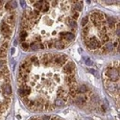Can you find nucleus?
I'll use <instances>...</instances> for the list:
<instances>
[{
	"label": "nucleus",
	"instance_id": "32",
	"mask_svg": "<svg viewBox=\"0 0 120 120\" xmlns=\"http://www.w3.org/2000/svg\"><path fill=\"white\" fill-rule=\"evenodd\" d=\"M22 48H23L24 50H28V48H29V44L23 42V43H22Z\"/></svg>",
	"mask_w": 120,
	"mask_h": 120
},
{
	"label": "nucleus",
	"instance_id": "41",
	"mask_svg": "<svg viewBox=\"0 0 120 120\" xmlns=\"http://www.w3.org/2000/svg\"><path fill=\"white\" fill-rule=\"evenodd\" d=\"M3 7V4H2V1H0V9Z\"/></svg>",
	"mask_w": 120,
	"mask_h": 120
},
{
	"label": "nucleus",
	"instance_id": "17",
	"mask_svg": "<svg viewBox=\"0 0 120 120\" xmlns=\"http://www.w3.org/2000/svg\"><path fill=\"white\" fill-rule=\"evenodd\" d=\"M49 8H50V4L48 1H42V5H41V10L43 13H46L49 11Z\"/></svg>",
	"mask_w": 120,
	"mask_h": 120
},
{
	"label": "nucleus",
	"instance_id": "29",
	"mask_svg": "<svg viewBox=\"0 0 120 120\" xmlns=\"http://www.w3.org/2000/svg\"><path fill=\"white\" fill-rule=\"evenodd\" d=\"M83 32H84V35L85 36H86L87 34H88V32H89V28L88 27H84V30H83Z\"/></svg>",
	"mask_w": 120,
	"mask_h": 120
},
{
	"label": "nucleus",
	"instance_id": "40",
	"mask_svg": "<svg viewBox=\"0 0 120 120\" xmlns=\"http://www.w3.org/2000/svg\"><path fill=\"white\" fill-rule=\"evenodd\" d=\"M20 3H21V5H22V7H25V3H24V1H20Z\"/></svg>",
	"mask_w": 120,
	"mask_h": 120
},
{
	"label": "nucleus",
	"instance_id": "25",
	"mask_svg": "<svg viewBox=\"0 0 120 120\" xmlns=\"http://www.w3.org/2000/svg\"><path fill=\"white\" fill-rule=\"evenodd\" d=\"M88 21H89V18H88V16H85V17L83 18V20H82V25H83L84 27H86V26L87 25Z\"/></svg>",
	"mask_w": 120,
	"mask_h": 120
},
{
	"label": "nucleus",
	"instance_id": "21",
	"mask_svg": "<svg viewBox=\"0 0 120 120\" xmlns=\"http://www.w3.org/2000/svg\"><path fill=\"white\" fill-rule=\"evenodd\" d=\"M107 22H108V25H109V28H113L115 26V21H114V19L112 17H108Z\"/></svg>",
	"mask_w": 120,
	"mask_h": 120
},
{
	"label": "nucleus",
	"instance_id": "9",
	"mask_svg": "<svg viewBox=\"0 0 120 120\" xmlns=\"http://www.w3.org/2000/svg\"><path fill=\"white\" fill-rule=\"evenodd\" d=\"M1 32L5 36H9L10 34H11V28H10V26L7 23L2 22V24H1Z\"/></svg>",
	"mask_w": 120,
	"mask_h": 120
},
{
	"label": "nucleus",
	"instance_id": "23",
	"mask_svg": "<svg viewBox=\"0 0 120 120\" xmlns=\"http://www.w3.org/2000/svg\"><path fill=\"white\" fill-rule=\"evenodd\" d=\"M74 2H75V6H74V9L76 10L77 12L81 11V10H82V3H79L78 1H74Z\"/></svg>",
	"mask_w": 120,
	"mask_h": 120
},
{
	"label": "nucleus",
	"instance_id": "7",
	"mask_svg": "<svg viewBox=\"0 0 120 120\" xmlns=\"http://www.w3.org/2000/svg\"><path fill=\"white\" fill-rule=\"evenodd\" d=\"M61 41H71L74 39V34L71 32H66V33H61Z\"/></svg>",
	"mask_w": 120,
	"mask_h": 120
},
{
	"label": "nucleus",
	"instance_id": "28",
	"mask_svg": "<svg viewBox=\"0 0 120 120\" xmlns=\"http://www.w3.org/2000/svg\"><path fill=\"white\" fill-rule=\"evenodd\" d=\"M72 19L73 20H75V19H77L78 17H79V13L78 12H73V14H72Z\"/></svg>",
	"mask_w": 120,
	"mask_h": 120
},
{
	"label": "nucleus",
	"instance_id": "3",
	"mask_svg": "<svg viewBox=\"0 0 120 120\" xmlns=\"http://www.w3.org/2000/svg\"><path fill=\"white\" fill-rule=\"evenodd\" d=\"M67 57L65 55H55L53 56V63L58 64V66H64L67 62Z\"/></svg>",
	"mask_w": 120,
	"mask_h": 120
},
{
	"label": "nucleus",
	"instance_id": "8",
	"mask_svg": "<svg viewBox=\"0 0 120 120\" xmlns=\"http://www.w3.org/2000/svg\"><path fill=\"white\" fill-rule=\"evenodd\" d=\"M75 100H76V102H77L79 105L82 106V105H84V104L86 103L87 97H86V94H79V95H77V96L75 97Z\"/></svg>",
	"mask_w": 120,
	"mask_h": 120
},
{
	"label": "nucleus",
	"instance_id": "39",
	"mask_svg": "<svg viewBox=\"0 0 120 120\" xmlns=\"http://www.w3.org/2000/svg\"><path fill=\"white\" fill-rule=\"evenodd\" d=\"M51 5H52V6H56V5H57V1H52Z\"/></svg>",
	"mask_w": 120,
	"mask_h": 120
},
{
	"label": "nucleus",
	"instance_id": "15",
	"mask_svg": "<svg viewBox=\"0 0 120 120\" xmlns=\"http://www.w3.org/2000/svg\"><path fill=\"white\" fill-rule=\"evenodd\" d=\"M77 90H78V93L80 92V94H85V93L87 92L88 87H87L86 86H85V85H82V86H80L77 88Z\"/></svg>",
	"mask_w": 120,
	"mask_h": 120
},
{
	"label": "nucleus",
	"instance_id": "13",
	"mask_svg": "<svg viewBox=\"0 0 120 120\" xmlns=\"http://www.w3.org/2000/svg\"><path fill=\"white\" fill-rule=\"evenodd\" d=\"M30 59V62H31L32 65H35V66H39V64H41V62L38 61V59L37 56H32Z\"/></svg>",
	"mask_w": 120,
	"mask_h": 120
},
{
	"label": "nucleus",
	"instance_id": "6",
	"mask_svg": "<svg viewBox=\"0 0 120 120\" xmlns=\"http://www.w3.org/2000/svg\"><path fill=\"white\" fill-rule=\"evenodd\" d=\"M51 63H53V55L52 54H45L42 56L41 58V64L44 66H47L48 64H50Z\"/></svg>",
	"mask_w": 120,
	"mask_h": 120
},
{
	"label": "nucleus",
	"instance_id": "35",
	"mask_svg": "<svg viewBox=\"0 0 120 120\" xmlns=\"http://www.w3.org/2000/svg\"><path fill=\"white\" fill-rule=\"evenodd\" d=\"M5 64H6L5 61H3V60H0V68H1V67H4Z\"/></svg>",
	"mask_w": 120,
	"mask_h": 120
},
{
	"label": "nucleus",
	"instance_id": "10",
	"mask_svg": "<svg viewBox=\"0 0 120 120\" xmlns=\"http://www.w3.org/2000/svg\"><path fill=\"white\" fill-rule=\"evenodd\" d=\"M64 82L68 85H73V84H76V80H75V77L74 75H66L65 78H64Z\"/></svg>",
	"mask_w": 120,
	"mask_h": 120
},
{
	"label": "nucleus",
	"instance_id": "36",
	"mask_svg": "<svg viewBox=\"0 0 120 120\" xmlns=\"http://www.w3.org/2000/svg\"><path fill=\"white\" fill-rule=\"evenodd\" d=\"M60 118L58 116H52V117H50V120H59Z\"/></svg>",
	"mask_w": 120,
	"mask_h": 120
},
{
	"label": "nucleus",
	"instance_id": "19",
	"mask_svg": "<svg viewBox=\"0 0 120 120\" xmlns=\"http://www.w3.org/2000/svg\"><path fill=\"white\" fill-rule=\"evenodd\" d=\"M20 87H22V89H23V91H24L25 96H28L30 93H31V88H30V86H28L27 85L20 86Z\"/></svg>",
	"mask_w": 120,
	"mask_h": 120
},
{
	"label": "nucleus",
	"instance_id": "5",
	"mask_svg": "<svg viewBox=\"0 0 120 120\" xmlns=\"http://www.w3.org/2000/svg\"><path fill=\"white\" fill-rule=\"evenodd\" d=\"M86 45H87V47H88L89 49H90V50H95V49H98L101 44H100V41H97V39L93 37V38H89L88 41H87Z\"/></svg>",
	"mask_w": 120,
	"mask_h": 120
},
{
	"label": "nucleus",
	"instance_id": "22",
	"mask_svg": "<svg viewBox=\"0 0 120 120\" xmlns=\"http://www.w3.org/2000/svg\"><path fill=\"white\" fill-rule=\"evenodd\" d=\"M101 41H102L103 43H107V42H109V35H108V34L101 35Z\"/></svg>",
	"mask_w": 120,
	"mask_h": 120
},
{
	"label": "nucleus",
	"instance_id": "20",
	"mask_svg": "<svg viewBox=\"0 0 120 120\" xmlns=\"http://www.w3.org/2000/svg\"><path fill=\"white\" fill-rule=\"evenodd\" d=\"M15 15H9L7 17V22H8V25H14L15 24Z\"/></svg>",
	"mask_w": 120,
	"mask_h": 120
},
{
	"label": "nucleus",
	"instance_id": "12",
	"mask_svg": "<svg viewBox=\"0 0 120 120\" xmlns=\"http://www.w3.org/2000/svg\"><path fill=\"white\" fill-rule=\"evenodd\" d=\"M30 48L31 50H38V49H44V45L42 43H39V42H34L30 45Z\"/></svg>",
	"mask_w": 120,
	"mask_h": 120
},
{
	"label": "nucleus",
	"instance_id": "2",
	"mask_svg": "<svg viewBox=\"0 0 120 120\" xmlns=\"http://www.w3.org/2000/svg\"><path fill=\"white\" fill-rule=\"evenodd\" d=\"M106 76L108 77V80L109 81H114L116 82L117 80H119V69L111 67L106 70Z\"/></svg>",
	"mask_w": 120,
	"mask_h": 120
},
{
	"label": "nucleus",
	"instance_id": "26",
	"mask_svg": "<svg viewBox=\"0 0 120 120\" xmlns=\"http://www.w3.org/2000/svg\"><path fill=\"white\" fill-rule=\"evenodd\" d=\"M27 31H22L21 33H20V36H19V37H20V39H21V41H25V38H26V37H27Z\"/></svg>",
	"mask_w": 120,
	"mask_h": 120
},
{
	"label": "nucleus",
	"instance_id": "27",
	"mask_svg": "<svg viewBox=\"0 0 120 120\" xmlns=\"http://www.w3.org/2000/svg\"><path fill=\"white\" fill-rule=\"evenodd\" d=\"M18 94L20 95L21 97H25V94H24V91H23L22 87H19V88H18Z\"/></svg>",
	"mask_w": 120,
	"mask_h": 120
},
{
	"label": "nucleus",
	"instance_id": "34",
	"mask_svg": "<svg viewBox=\"0 0 120 120\" xmlns=\"http://www.w3.org/2000/svg\"><path fill=\"white\" fill-rule=\"evenodd\" d=\"M35 39H36V42H39V43H41V37L37 36V37L35 38Z\"/></svg>",
	"mask_w": 120,
	"mask_h": 120
},
{
	"label": "nucleus",
	"instance_id": "42",
	"mask_svg": "<svg viewBox=\"0 0 120 120\" xmlns=\"http://www.w3.org/2000/svg\"><path fill=\"white\" fill-rule=\"evenodd\" d=\"M0 76H2V73H1V71H0Z\"/></svg>",
	"mask_w": 120,
	"mask_h": 120
},
{
	"label": "nucleus",
	"instance_id": "14",
	"mask_svg": "<svg viewBox=\"0 0 120 120\" xmlns=\"http://www.w3.org/2000/svg\"><path fill=\"white\" fill-rule=\"evenodd\" d=\"M54 46H55L56 48H58V49H63V48L65 47V44H64V42L63 41L59 39V41H55V42H54Z\"/></svg>",
	"mask_w": 120,
	"mask_h": 120
},
{
	"label": "nucleus",
	"instance_id": "16",
	"mask_svg": "<svg viewBox=\"0 0 120 120\" xmlns=\"http://www.w3.org/2000/svg\"><path fill=\"white\" fill-rule=\"evenodd\" d=\"M64 103H65V100L61 97H58L55 100V106H57V107H63L64 105Z\"/></svg>",
	"mask_w": 120,
	"mask_h": 120
},
{
	"label": "nucleus",
	"instance_id": "11",
	"mask_svg": "<svg viewBox=\"0 0 120 120\" xmlns=\"http://www.w3.org/2000/svg\"><path fill=\"white\" fill-rule=\"evenodd\" d=\"M3 90H4V93H5V96L6 97H9L10 95L12 94V86L10 84H6L5 86L3 87Z\"/></svg>",
	"mask_w": 120,
	"mask_h": 120
},
{
	"label": "nucleus",
	"instance_id": "4",
	"mask_svg": "<svg viewBox=\"0 0 120 120\" xmlns=\"http://www.w3.org/2000/svg\"><path fill=\"white\" fill-rule=\"evenodd\" d=\"M74 69H75V64L72 62L66 63L63 67L64 73H65L66 75H74Z\"/></svg>",
	"mask_w": 120,
	"mask_h": 120
},
{
	"label": "nucleus",
	"instance_id": "30",
	"mask_svg": "<svg viewBox=\"0 0 120 120\" xmlns=\"http://www.w3.org/2000/svg\"><path fill=\"white\" fill-rule=\"evenodd\" d=\"M6 57V51H3V50L0 49V58H5Z\"/></svg>",
	"mask_w": 120,
	"mask_h": 120
},
{
	"label": "nucleus",
	"instance_id": "31",
	"mask_svg": "<svg viewBox=\"0 0 120 120\" xmlns=\"http://www.w3.org/2000/svg\"><path fill=\"white\" fill-rule=\"evenodd\" d=\"M11 2H8V3H6V5H5V9L6 10H11Z\"/></svg>",
	"mask_w": 120,
	"mask_h": 120
},
{
	"label": "nucleus",
	"instance_id": "38",
	"mask_svg": "<svg viewBox=\"0 0 120 120\" xmlns=\"http://www.w3.org/2000/svg\"><path fill=\"white\" fill-rule=\"evenodd\" d=\"M14 7V8H15L16 7V2L15 1H13V2H11V7Z\"/></svg>",
	"mask_w": 120,
	"mask_h": 120
},
{
	"label": "nucleus",
	"instance_id": "18",
	"mask_svg": "<svg viewBox=\"0 0 120 120\" xmlns=\"http://www.w3.org/2000/svg\"><path fill=\"white\" fill-rule=\"evenodd\" d=\"M66 23H67V25L70 27V28H76V25H77L76 21L73 20L72 18H67L66 19Z\"/></svg>",
	"mask_w": 120,
	"mask_h": 120
},
{
	"label": "nucleus",
	"instance_id": "33",
	"mask_svg": "<svg viewBox=\"0 0 120 120\" xmlns=\"http://www.w3.org/2000/svg\"><path fill=\"white\" fill-rule=\"evenodd\" d=\"M7 47H8V43H7V42H5V43L2 45L1 50H3V51H6V50H7Z\"/></svg>",
	"mask_w": 120,
	"mask_h": 120
},
{
	"label": "nucleus",
	"instance_id": "24",
	"mask_svg": "<svg viewBox=\"0 0 120 120\" xmlns=\"http://www.w3.org/2000/svg\"><path fill=\"white\" fill-rule=\"evenodd\" d=\"M41 5H42V1H38L36 3H34V8H36V10H41Z\"/></svg>",
	"mask_w": 120,
	"mask_h": 120
},
{
	"label": "nucleus",
	"instance_id": "37",
	"mask_svg": "<svg viewBox=\"0 0 120 120\" xmlns=\"http://www.w3.org/2000/svg\"><path fill=\"white\" fill-rule=\"evenodd\" d=\"M86 64H88V65H90V64H92V62L90 61V60H86Z\"/></svg>",
	"mask_w": 120,
	"mask_h": 120
},
{
	"label": "nucleus",
	"instance_id": "1",
	"mask_svg": "<svg viewBox=\"0 0 120 120\" xmlns=\"http://www.w3.org/2000/svg\"><path fill=\"white\" fill-rule=\"evenodd\" d=\"M90 19H91V21L93 22L94 26L98 27V28H101L103 25V21H104V15L101 14V13H92L91 15H90Z\"/></svg>",
	"mask_w": 120,
	"mask_h": 120
}]
</instances>
